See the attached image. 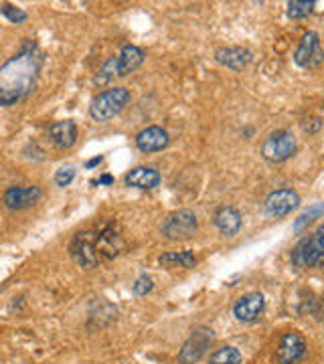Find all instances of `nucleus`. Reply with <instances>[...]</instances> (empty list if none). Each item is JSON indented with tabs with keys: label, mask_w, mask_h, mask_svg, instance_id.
I'll return each mask as SVG.
<instances>
[{
	"label": "nucleus",
	"mask_w": 324,
	"mask_h": 364,
	"mask_svg": "<svg viewBox=\"0 0 324 364\" xmlns=\"http://www.w3.org/2000/svg\"><path fill=\"white\" fill-rule=\"evenodd\" d=\"M43 67V53L35 43H25L23 49L0 65V105L23 102L35 90Z\"/></svg>",
	"instance_id": "1"
},
{
	"label": "nucleus",
	"mask_w": 324,
	"mask_h": 364,
	"mask_svg": "<svg viewBox=\"0 0 324 364\" xmlns=\"http://www.w3.org/2000/svg\"><path fill=\"white\" fill-rule=\"evenodd\" d=\"M124 249V241L112 225H104L98 231H79L69 245L73 261L81 267H95L98 263L114 259Z\"/></svg>",
	"instance_id": "2"
},
{
	"label": "nucleus",
	"mask_w": 324,
	"mask_h": 364,
	"mask_svg": "<svg viewBox=\"0 0 324 364\" xmlns=\"http://www.w3.org/2000/svg\"><path fill=\"white\" fill-rule=\"evenodd\" d=\"M142 49H138V47H134V45H126V47H122L120 55L112 57V59L100 69V73H98V77H95L93 83H95V85H105V83H110L112 79L126 77L128 73L136 71L138 67L142 65Z\"/></svg>",
	"instance_id": "3"
},
{
	"label": "nucleus",
	"mask_w": 324,
	"mask_h": 364,
	"mask_svg": "<svg viewBox=\"0 0 324 364\" xmlns=\"http://www.w3.org/2000/svg\"><path fill=\"white\" fill-rule=\"evenodd\" d=\"M128 104L130 91L126 87H112V90L102 91L98 97H93L90 105V116L95 122H108L116 117Z\"/></svg>",
	"instance_id": "4"
},
{
	"label": "nucleus",
	"mask_w": 324,
	"mask_h": 364,
	"mask_svg": "<svg viewBox=\"0 0 324 364\" xmlns=\"http://www.w3.org/2000/svg\"><path fill=\"white\" fill-rule=\"evenodd\" d=\"M324 229L318 227L310 237L302 239L298 245L292 251V263L300 267V269H306V267H323L324 261V243H323Z\"/></svg>",
	"instance_id": "5"
},
{
	"label": "nucleus",
	"mask_w": 324,
	"mask_h": 364,
	"mask_svg": "<svg viewBox=\"0 0 324 364\" xmlns=\"http://www.w3.org/2000/svg\"><path fill=\"white\" fill-rule=\"evenodd\" d=\"M197 229H199L197 215L189 208H181V210L170 213L169 217L162 221L160 233L170 241H184V239H191L197 233Z\"/></svg>",
	"instance_id": "6"
},
{
	"label": "nucleus",
	"mask_w": 324,
	"mask_h": 364,
	"mask_svg": "<svg viewBox=\"0 0 324 364\" xmlns=\"http://www.w3.org/2000/svg\"><path fill=\"white\" fill-rule=\"evenodd\" d=\"M296 152V138L294 134L288 130H276L272 132L263 144H261V156L268 162H284Z\"/></svg>",
	"instance_id": "7"
},
{
	"label": "nucleus",
	"mask_w": 324,
	"mask_h": 364,
	"mask_svg": "<svg viewBox=\"0 0 324 364\" xmlns=\"http://www.w3.org/2000/svg\"><path fill=\"white\" fill-rule=\"evenodd\" d=\"M215 340V334L211 328H197L193 330L191 338L182 344L181 352H179V363L181 364H194L199 363L205 352L211 348V342Z\"/></svg>",
	"instance_id": "8"
},
{
	"label": "nucleus",
	"mask_w": 324,
	"mask_h": 364,
	"mask_svg": "<svg viewBox=\"0 0 324 364\" xmlns=\"http://www.w3.org/2000/svg\"><path fill=\"white\" fill-rule=\"evenodd\" d=\"M306 354H308V344L300 332H286L280 338L276 352L280 364H298L306 358Z\"/></svg>",
	"instance_id": "9"
},
{
	"label": "nucleus",
	"mask_w": 324,
	"mask_h": 364,
	"mask_svg": "<svg viewBox=\"0 0 324 364\" xmlns=\"http://www.w3.org/2000/svg\"><path fill=\"white\" fill-rule=\"evenodd\" d=\"M300 207V196L296 191L292 188H280V191H273L268 195L263 208H266V215L270 217H286L290 213H294Z\"/></svg>",
	"instance_id": "10"
},
{
	"label": "nucleus",
	"mask_w": 324,
	"mask_h": 364,
	"mask_svg": "<svg viewBox=\"0 0 324 364\" xmlns=\"http://www.w3.org/2000/svg\"><path fill=\"white\" fill-rule=\"evenodd\" d=\"M294 61L302 69H314V67L320 65V61H323V47H320V41H318V33L310 31V33H306L302 37L298 49L294 53Z\"/></svg>",
	"instance_id": "11"
},
{
	"label": "nucleus",
	"mask_w": 324,
	"mask_h": 364,
	"mask_svg": "<svg viewBox=\"0 0 324 364\" xmlns=\"http://www.w3.org/2000/svg\"><path fill=\"white\" fill-rule=\"evenodd\" d=\"M41 196H43V191L39 186H11V188H6L2 200H4L6 208L21 210V208L33 207L35 203H39Z\"/></svg>",
	"instance_id": "12"
},
{
	"label": "nucleus",
	"mask_w": 324,
	"mask_h": 364,
	"mask_svg": "<svg viewBox=\"0 0 324 364\" xmlns=\"http://www.w3.org/2000/svg\"><path fill=\"white\" fill-rule=\"evenodd\" d=\"M263 296L259 291H251V294H246L241 298L235 301L234 306V316L239 320V322H256L261 312H263Z\"/></svg>",
	"instance_id": "13"
},
{
	"label": "nucleus",
	"mask_w": 324,
	"mask_h": 364,
	"mask_svg": "<svg viewBox=\"0 0 324 364\" xmlns=\"http://www.w3.org/2000/svg\"><path fill=\"white\" fill-rule=\"evenodd\" d=\"M169 144V132L164 130V128H160V126H148L142 132H138V136H136V148L140 152H146V154L148 152H160Z\"/></svg>",
	"instance_id": "14"
},
{
	"label": "nucleus",
	"mask_w": 324,
	"mask_h": 364,
	"mask_svg": "<svg viewBox=\"0 0 324 364\" xmlns=\"http://www.w3.org/2000/svg\"><path fill=\"white\" fill-rule=\"evenodd\" d=\"M49 138L61 150L71 148L73 144L78 142V126H75V122L73 119L55 122L53 126H49Z\"/></svg>",
	"instance_id": "15"
},
{
	"label": "nucleus",
	"mask_w": 324,
	"mask_h": 364,
	"mask_svg": "<svg viewBox=\"0 0 324 364\" xmlns=\"http://www.w3.org/2000/svg\"><path fill=\"white\" fill-rule=\"evenodd\" d=\"M215 59H217V63L227 69L244 71L251 61V51H247L244 47H223L215 53Z\"/></svg>",
	"instance_id": "16"
},
{
	"label": "nucleus",
	"mask_w": 324,
	"mask_h": 364,
	"mask_svg": "<svg viewBox=\"0 0 324 364\" xmlns=\"http://www.w3.org/2000/svg\"><path fill=\"white\" fill-rule=\"evenodd\" d=\"M124 182L134 188H155L160 184V172L150 166H138V168L130 170L124 176Z\"/></svg>",
	"instance_id": "17"
},
{
	"label": "nucleus",
	"mask_w": 324,
	"mask_h": 364,
	"mask_svg": "<svg viewBox=\"0 0 324 364\" xmlns=\"http://www.w3.org/2000/svg\"><path fill=\"white\" fill-rule=\"evenodd\" d=\"M215 225L223 235L234 237L241 229V213L234 207H221L215 213Z\"/></svg>",
	"instance_id": "18"
},
{
	"label": "nucleus",
	"mask_w": 324,
	"mask_h": 364,
	"mask_svg": "<svg viewBox=\"0 0 324 364\" xmlns=\"http://www.w3.org/2000/svg\"><path fill=\"white\" fill-rule=\"evenodd\" d=\"M160 265H167V267H184V269H193L197 265V257H194L191 251H170L158 257Z\"/></svg>",
	"instance_id": "19"
},
{
	"label": "nucleus",
	"mask_w": 324,
	"mask_h": 364,
	"mask_svg": "<svg viewBox=\"0 0 324 364\" xmlns=\"http://www.w3.org/2000/svg\"><path fill=\"white\" fill-rule=\"evenodd\" d=\"M241 363V352L235 346H223L209 356V364H239Z\"/></svg>",
	"instance_id": "20"
},
{
	"label": "nucleus",
	"mask_w": 324,
	"mask_h": 364,
	"mask_svg": "<svg viewBox=\"0 0 324 364\" xmlns=\"http://www.w3.org/2000/svg\"><path fill=\"white\" fill-rule=\"evenodd\" d=\"M314 9V2H288V16L290 18H306Z\"/></svg>",
	"instance_id": "21"
},
{
	"label": "nucleus",
	"mask_w": 324,
	"mask_h": 364,
	"mask_svg": "<svg viewBox=\"0 0 324 364\" xmlns=\"http://www.w3.org/2000/svg\"><path fill=\"white\" fill-rule=\"evenodd\" d=\"M0 13H2L4 18H9L13 25H21V23H25L26 18H28V14L23 9H16L13 4H2L0 6Z\"/></svg>",
	"instance_id": "22"
},
{
	"label": "nucleus",
	"mask_w": 324,
	"mask_h": 364,
	"mask_svg": "<svg viewBox=\"0 0 324 364\" xmlns=\"http://www.w3.org/2000/svg\"><path fill=\"white\" fill-rule=\"evenodd\" d=\"M152 287H155V284H152V277L144 273V275H140V277L134 282L132 291H134L136 296H140V298H142V296H146V294H150V291H152Z\"/></svg>",
	"instance_id": "23"
},
{
	"label": "nucleus",
	"mask_w": 324,
	"mask_h": 364,
	"mask_svg": "<svg viewBox=\"0 0 324 364\" xmlns=\"http://www.w3.org/2000/svg\"><path fill=\"white\" fill-rule=\"evenodd\" d=\"M75 168L73 166H67V168H59L57 170V174H55V184L57 186H69L73 178H75Z\"/></svg>",
	"instance_id": "24"
},
{
	"label": "nucleus",
	"mask_w": 324,
	"mask_h": 364,
	"mask_svg": "<svg viewBox=\"0 0 324 364\" xmlns=\"http://www.w3.org/2000/svg\"><path fill=\"white\" fill-rule=\"evenodd\" d=\"M314 215H320V207H314L310 213L302 215L298 221H296V225H294V227H296V231H302V229H304V225H310L312 217H314Z\"/></svg>",
	"instance_id": "25"
},
{
	"label": "nucleus",
	"mask_w": 324,
	"mask_h": 364,
	"mask_svg": "<svg viewBox=\"0 0 324 364\" xmlns=\"http://www.w3.org/2000/svg\"><path fill=\"white\" fill-rule=\"evenodd\" d=\"M91 184H114V176H110V174H104L100 181H93Z\"/></svg>",
	"instance_id": "26"
},
{
	"label": "nucleus",
	"mask_w": 324,
	"mask_h": 364,
	"mask_svg": "<svg viewBox=\"0 0 324 364\" xmlns=\"http://www.w3.org/2000/svg\"><path fill=\"white\" fill-rule=\"evenodd\" d=\"M102 160H104V156H95V158H91L90 162H88V164H85V166H88V168H93V166H98V164H100V162H102Z\"/></svg>",
	"instance_id": "27"
}]
</instances>
